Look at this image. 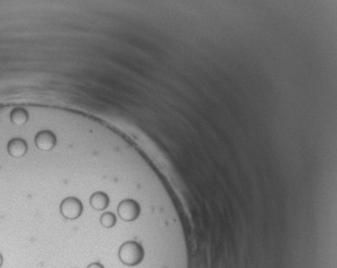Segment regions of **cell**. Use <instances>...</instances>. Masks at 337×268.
Instances as JSON below:
<instances>
[{"label":"cell","mask_w":337,"mask_h":268,"mask_svg":"<svg viewBox=\"0 0 337 268\" xmlns=\"http://www.w3.org/2000/svg\"><path fill=\"white\" fill-rule=\"evenodd\" d=\"M119 258L126 266H137L144 258V250L137 242H126L120 247Z\"/></svg>","instance_id":"6da1fadb"},{"label":"cell","mask_w":337,"mask_h":268,"mask_svg":"<svg viewBox=\"0 0 337 268\" xmlns=\"http://www.w3.org/2000/svg\"><path fill=\"white\" fill-rule=\"evenodd\" d=\"M83 203L75 197H68L61 202L60 212L67 219H77L83 213Z\"/></svg>","instance_id":"7a4b0ae2"},{"label":"cell","mask_w":337,"mask_h":268,"mask_svg":"<svg viewBox=\"0 0 337 268\" xmlns=\"http://www.w3.org/2000/svg\"><path fill=\"white\" fill-rule=\"evenodd\" d=\"M118 212L123 220L134 221L139 217V215H140L141 209H140V204H139L136 200L125 199L119 204Z\"/></svg>","instance_id":"3957f363"},{"label":"cell","mask_w":337,"mask_h":268,"mask_svg":"<svg viewBox=\"0 0 337 268\" xmlns=\"http://www.w3.org/2000/svg\"><path fill=\"white\" fill-rule=\"evenodd\" d=\"M56 136L50 131L39 132L36 136V145L43 151L51 150L56 145Z\"/></svg>","instance_id":"277c9868"},{"label":"cell","mask_w":337,"mask_h":268,"mask_svg":"<svg viewBox=\"0 0 337 268\" xmlns=\"http://www.w3.org/2000/svg\"><path fill=\"white\" fill-rule=\"evenodd\" d=\"M28 150L27 143L21 138H14L11 139L8 144V151L10 156L13 158H21L25 156Z\"/></svg>","instance_id":"5b68a950"},{"label":"cell","mask_w":337,"mask_h":268,"mask_svg":"<svg viewBox=\"0 0 337 268\" xmlns=\"http://www.w3.org/2000/svg\"><path fill=\"white\" fill-rule=\"evenodd\" d=\"M90 203L93 209L97 210V211H102V210L107 209L109 204V197L106 193L96 192L91 196Z\"/></svg>","instance_id":"8992f818"},{"label":"cell","mask_w":337,"mask_h":268,"mask_svg":"<svg viewBox=\"0 0 337 268\" xmlns=\"http://www.w3.org/2000/svg\"><path fill=\"white\" fill-rule=\"evenodd\" d=\"M11 121L15 125H24L28 121V113L25 109L16 108L11 113Z\"/></svg>","instance_id":"52a82bcc"},{"label":"cell","mask_w":337,"mask_h":268,"mask_svg":"<svg viewBox=\"0 0 337 268\" xmlns=\"http://www.w3.org/2000/svg\"><path fill=\"white\" fill-rule=\"evenodd\" d=\"M115 223H117V217H115V215L111 212L103 213L100 217V224L105 228H112L115 225Z\"/></svg>","instance_id":"ba28073f"},{"label":"cell","mask_w":337,"mask_h":268,"mask_svg":"<svg viewBox=\"0 0 337 268\" xmlns=\"http://www.w3.org/2000/svg\"><path fill=\"white\" fill-rule=\"evenodd\" d=\"M87 268H105V267L100 263L94 262V263H91Z\"/></svg>","instance_id":"9c48e42d"},{"label":"cell","mask_w":337,"mask_h":268,"mask_svg":"<svg viewBox=\"0 0 337 268\" xmlns=\"http://www.w3.org/2000/svg\"><path fill=\"white\" fill-rule=\"evenodd\" d=\"M3 263H4V258H3V255L2 253H0V267L3 266Z\"/></svg>","instance_id":"30bf717a"}]
</instances>
